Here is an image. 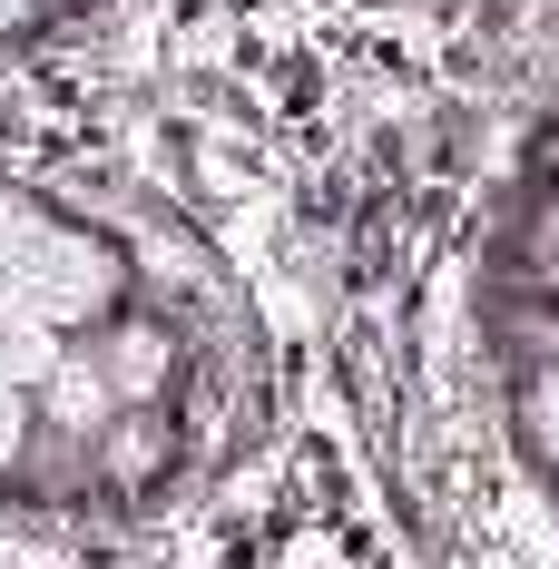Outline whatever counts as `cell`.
<instances>
[{"instance_id": "1", "label": "cell", "mask_w": 559, "mask_h": 569, "mask_svg": "<svg viewBox=\"0 0 559 569\" xmlns=\"http://www.w3.org/2000/svg\"><path fill=\"white\" fill-rule=\"evenodd\" d=\"M89 363H99V383H109L118 412H168V383H177V335L168 325L118 315V325L89 335Z\"/></svg>"}, {"instance_id": "2", "label": "cell", "mask_w": 559, "mask_h": 569, "mask_svg": "<svg viewBox=\"0 0 559 569\" xmlns=\"http://www.w3.org/2000/svg\"><path fill=\"white\" fill-rule=\"evenodd\" d=\"M168 461H177V422L168 412H118L109 432H99V481H118V491H148Z\"/></svg>"}, {"instance_id": "3", "label": "cell", "mask_w": 559, "mask_h": 569, "mask_svg": "<svg viewBox=\"0 0 559 569\" xmlns=\"http://www.w3.org/2000/svg\"><path fill=\"white\" fill-rule=\"evenodd\" d=\"M30 452H40V402L0 373V491H10V481H30Z\"/></svg>"}, {"instance_id": "4", "label": "cell", "mask_w": 559, "mask_h": 569, "mask_svg": "<svg viewBox=\"0 0 559 569\" xmlns=\"http://www.w3.org/2000/svg\"><path fill=\"white\" fill-rule=\"evenodd\" d=\"M520 353H530V363H559V295H540V305L520 315Z\"/></svg>"}]
</instances>
